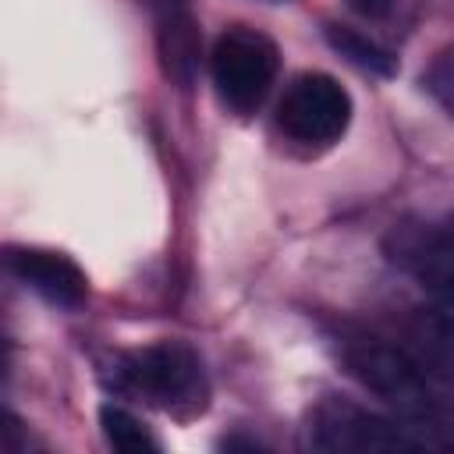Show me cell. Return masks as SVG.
I'll return each mask as SVG.
<instances>
[{"instance_id":"30bf717a","label":"cell","mask_w":454,"mask_h":454,"mask_svg":"<svg viewBox=\"0 0 454 454\" xmlns=\"http://www.w3.org/2000/svg\"><path fill=\"white\" fill-rule=\"evenodd\" d=\"M326 43H330L340 57H348L355 67H362V71H369V74L390 78V74L397 71V60H394L380 43H372L369 35H362V32H355V28H348V25H326Z\"/></svg>"},{"instance_id":"277c9868","label":"cell","mask_w":454,"mask_h":454,"mask_svg":"<svg viewBox=\"0 0 454 454\" xmlns=\"http://www.w3.org/2000/svg\"><path fill=\"white\" fill-rule=\"evenodd\" d=\"M209 71L220 99L234 114H252L262 106V99L277 82L280 50L266 32L248 25H231L213 43Z\"/></svg>"},{"instance_id":"5bb4252c","label":"cell","mask_w":454,"mask_h":454,"mask_svg":"<svg viewBox=\"0 0 454 454\" xmlns=\"http://www.w3.org/2000/svg\"><path fill=\"white\" fill-rule=\"evenodd\" d=\"M443 422H454V408H443Z\"/></svg>"},{"instance_id":"3957f363","label":"cell","mask_w":454,"mask_h":454,"mask_svg":"<svg viewBox=\"0 0 454 454\" xmlns=\"http://www.w3.org/2000/svg\"><path fill=\"white\" fill-rule=\"evenodd\" d=\"M114 383L138 401L174 415L202 411L209 394L202 358L181 340H160L121 355L114 365Z\"/></svg>"},{"instance_id":"7c38bea8","label":"cell","mask_w":454,"mask_h":454,"mask_svg":"<svg viewBox=\"0 0 454 454\" xmlns=\"http://www.w3.org/2000/svg\"><path fill=\"white\" fill-rule=\"evenodd\" d=\"M429 89L436 92V99L454 114V50L440 53V60L429 71Z\"/></svg>"},{"instance_id":"6da1fadb","label":"cell","mask_w":454,"mask_h":454,"mask_svg":"<svg viewBox=\"0 0 454 454\" xmlns=\"http://www.w3.org/2000/svg\"><path fill=\"white\" fill-rule=\"evenodd\" d=\"M447 443L454 440L429 422L376 415L340 397L319 401L305 426V447L312 450H422Z\"/></svg>"},{"instance_id":"7a4b0ae2","label":"cell","mask_w":454,"mask_h":454,"mask_svg":"<svg viewBox=\"0 0 454 454\" xmlns=\"http://www.w3.org/2000/svg\"><path fill=\"white\" fill-rule=\"evenodd\" d=\"M340 358L348 372L365 390L397 408V415L443 429V408L429 390V376L415 369L397 340H383L372 333H340Z\"/></svg>"},{"instance_id":"5b68a950","label":"cell","mask_w":454,"mask_h":454,"mask_svg":"<svg viewBox=\"0 0 454 454\" xmlns=\"http://www.w3.org/2000/svg\"><path fill=\"white\" fill-rule=\"evenodd\" d=\"M355 103L348 89L323 71L291 78L277 103V128L298 145H333L351 124Z\"/></svg>"},{"instance_id":"8992f818","label":"cell","mask_w":454,"mask_h":454,"mask_svg":"<svg viewBox=\"0 0 454 454\" xmlns=\"http://www.w3.org/2000/svg\"><path fill=\"white\" fill-rule=\"evenodd\" d=\"M7 270L39 298L57 309H78L89 298V280L82 266L53 248H7Z\"/></svg>"},{"instance_id":"4fadbf2b","label":"cell","mask_w":454,"mask_h":454,"mask_svg":"<svg viewBox=\"0 0 454 454\" xmlns=\"http://www.w3.org/2000/svg\"><path fill=\"white\" fill-rule=\"evenodd\" d=\"M348 7L362 18H387L394 11V0H348Z\"/></svg>"},{"instance_id":"ba28073f","label":"cell","mask_w":454,"mask_h":454,"mask_svg":"<svg viewBox=\"0 0 454 454\" xmlns=\"http://www.w3.org/2000/svg\"><path fill=\"white\" fill-rule=\"evenodd\" d=\"M394 259L411 270L429 291L454 301V220L401 227L394 234Z\"/></svg>"},{"instance_id":"8fae6325","label":"cell","mask_w":454,"mask_h":454,"mask_svg":"<svg viewBox=\"0 0 454 454\" xmlns=\"http://www.w3.org/2000/svg\"><path fill=\"white\" fill-rule=\"evenodd\" d=\"M99 429L106 436V443L114 450H128V454H138V450H160V440L145 429L142 419H135L128 408L121 404H103L99 408Z\"/></svg>"},{"instance_id":"52a82bcc","label":"cell","mask_w":454,"mask_h":454,"mask_svg":"<svg viewBox=\"0 0 454 454\" xmlns=\"http://www.w3.org/2000/svg\"><path fill=\"white\" fill-rule=\"evenodd\" d=\"M401 351L436 383H454V312L440 305L408 309L397 326Z\"/></svg>"},{"instance_id":"9c48e42d","label":"cell","mask_w":454,"mask_h":454,"mask_svg":"<svg viewBox=\"0 0 454 454\" xmlns=\"http://www.w3.org/2000/svg\"><path fill=\"white\" fill-rule=\"evenodd\" d=\"M145 4L156 21V46H160L163 71L170 82L188 89L199 60V28L188 11V0H145Z\"/></svg>"}]
</instances>
